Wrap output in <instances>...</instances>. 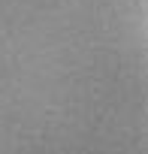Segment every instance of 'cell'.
Wrapping results in <instances>:
<instances>
[]
</instances>
